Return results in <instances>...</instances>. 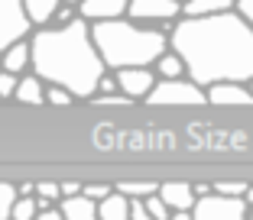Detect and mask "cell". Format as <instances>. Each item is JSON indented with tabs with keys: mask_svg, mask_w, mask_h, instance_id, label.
<instances>
[{
	"mask_svg": "<svg viewBox=\"0 0 253 220\" xmlns=\"http://www.w3.org/2000/svg\"><path fill=\"white\" fill-rule=\"evenodd\" d=\"M72 20H78V10H75L72 3H62V7L52 13V23H49V26H68Z\"/></svg>",
	"mask_w": 253,
	"mask_h": 220,
	"instance_id": "obj_27",
	"label": "cell"
},
{
	"mask_svg": "<svg viewBox=\"0 0 253 220\" xmlns=\"http://www.w3.org/2000/svg\"><path fill=\"white\" fill-rule=\"evenodd\" d=\"M16 201V184L0 182V220H10V207Z\"/></svg>",
	"mask_w": 253,
	"mask_h": 220,
	"instance_id": "obj_24",
	"label": "cell"
},
{
	"mask_svg": "<svg viewBox=\"0 0 253 220\" xmlns=\"http://www.w3.org/2000/svg\"><path fill=\"white\" fill-rule=\"evenodd\" d=\"M59 194L62 198H75V194H82V184L78 182H59Z\"/></svg>",
	"mask_w": 253,
	"mask_h": 220,
	"instance_id": "obj_31",
	"label": "cell"
},
{
	"mask_svg": "<svg viewBox=\"0 0 253 220\" xmlns=\"http://www.w3.org/2000/svg\"><path fill=\"white\" fill-rule=\"evenodd\" d=\"M75 97L68 94L65 88H59V84H45V94H42V104H49V107H68Z\"/></svg>",
	"mask_w": 253,
	"mask_h": 220,
	"instance_id": "obj_21",
	"label": "cell"
},
{
	"mask_svg": "<svg viewBox=\"0 0 253 220\" xmlns=\"http://www.w3.org/2000/svg\"><path fill=\"white\" fill-rule=\"evenodd\" d=\"M94 94H117V81H114L111 72L101 74V81H97V91H94Z\"/></svg>",
	"mask_w": 253,
	"mask_h": 220,
	"instance_id": "obj_29",
	"label": "cell"
},
{
	"mask_svg": "<svg viewBox=\"0 0 253 220\" xmlns=\"http://www.w3.org/2000/svg\"><path fill=\"white\" fill-rule=\"evenodd\" d=\"M36 214H39L36 198H16L10 207V220H36Z\"/></svg>",
	"mask_w": 253,
	"mask_h": 220,
	"instance_id": "obj_20",
	"label": "cell"
},
{
	"mask_svg": "<svg viewBox=\"0 0 253 220\" xmlns=\"http://www.w3.org/2000/svg\"><path fill=\"white\" fill-rule=\"evenodd\" d=\"M153 68H156L153 74H156V78H163V81H169V78H185V65H182V59L172 49H166L163 55L153 62Z\"/></svg>",
	"mask_w": 253,
	"mask_h": 220,
	"instance_id": "obj_18",
	"label": "cell"
},
{
	"mask_svg": "<svg viewBox=\"0 0 253 220\" xmlns=\"http://www.w3.org/2000/svg\"><path fill=\"white\" fill-rule=\"evenodd\" d=\"M205 97H208V104H217V107H250L253 104L247 84H231V81H224V84H208Z\"/></svg>",
	"mask_w": 253,
	"mask_h": 220,
	"instance_id": "obj_10",
	"label": "cell"
},
{
	"mask_svg": "<svg viewBox=\"0 0 253 220\" xmlns=\"http://www.w3.org/2000/svg\"><path fill=\"white\" fill-rule=\"evenodd\" d=\"M97 220H130V198L111 191L104 201H97Z\"/></svg>",
	"mask_w": 253,
	"mask_h": 220,
	"instance_id": "obj_17",
	"label": "cell"
},
{
	"mask_svg": "<svg viewBox=\"0 0 253 220\" xmlns=\"http://www.w3.org/2000/svg\"><path fill=\"white\" fill-rule=\"evenodd\" d=\"M247 204L240 198H224V194H205L195 198L192 207V220H244Z\"/></svg>",
	"mask_w": 253,
	"mask_h": 220,
	"instance_id": "obj_6",
	"label": "cell"
},
{
	"mask_svg": "<svg viewBox=\"0 0 253 220\" xmlns=\"http://www.w3.org/2000/svg\"><path fill=\"white\" fill-rule=\"evenodd\" d=\"M143 207H146V214L153 220H169V207L163 204V198H159V194H149V198H143Z\"/></svg>",
	"mask_w": 253,
	"mask_h": 220,
	"instance_id": "obj_23",
	"label": "cell"
},
{
	"mask_svg": "<svg viewBox=\"0 0 253 220\" xmlns=\"http://www.w3.org/2000/svg\"><path fill=\"white\" fill-rule=\"evenodd\" d=\"M30 33L33 26L23 13V0H0V52L20 39H30Z\"/></svg>",
	"mask_w": 253,
	"mask_h": 220,
	"instance_id": "obj_7",
	"label": "cell"
},
{
	"mask_svg": "<svg viewBox=\"0 0 253 220\" xmlns=\"http://www.w3.org/2000/svg\"><path fill=\"white\" fill-rule=\"evenodd\" d=\"M114 191H120V194L130 198V201H143V198H149V194H156L159 184L156 182H120V184H114Z\"/></svg>",
	"mask_w": 253,
	"mask_h": 220,
	"instance_id": "obj_19",
	"label": "cell"
},
{
	"mask_svg": "<svg viewBox=\"0 0 253 220\" xmlns=\"http://www.w3.org/2000/svg\"><path fill=\"white\" fill-rule=\"evenodd\" d=\"M156 194L163 198V204L169 211H192L195 207V191L185 182H166V184H159Z\"/></svg>",
	"mask_w": 253,
	"mask_h": 220,
	"instance_id": "obj_11",
	"label": "cell"
},
{
	"mask_svg": "<svg viewBox=\"0 0 253 220\" xmlns=\"http://www.w3.org/2000/svg\"><path fill=\"white\" fill-rule=\"evenodd\" d=\"M211 191H214V194H224V198H244L247 184L244 182H217V184H211Z\"/></svg>",
	"mask_w": 253,
	"mask_h": 220,
	"instance_id": "obj_25",
	"label": "cell"
},
{
	"mask_svg": "<svg viewBox=\"0 0 253 220\" xmlns=\"http://www.w3.org/2000/svg\"><path fill=\"white\" fill-rule=\"evenodd\" d=\"M237 0H182V16L185 20H201V16H217L234 10Z\"/></svg>",
	"mask_w": 253,
	"mask_h": 220,
	"instance_id": "obj_13",
	"label": "cell"
},
{
	"mask_svg": "<svg viewBox=\"0 0 253 220\" xmlns=\"http://www.w3.org/2000/svg\"><path fill=\"white\" fill-rule=\"evenodd\" d=\"M247 91H250V97H253V78H250V81H247Z\"/></svg>",
	"mask_w": 253,
	"mask_h": 220,
	"instance_id": "obj_39",
	"label": "cell"
},
{
	"mask_svg": "<svg viewBox=\"0 0 253 220\" xmlns=\"http://www.w3.org/2000/svg\"><path fill=\"white\" fill-rule=\"evenodd\" d=\"M91 42L107 72L120 68H153V62L169 49V33L156 26H140L126 16L91 23Z\"/></svg>",
	"mask_w": 253,
	"mask_h": 220,
	"instance_id": "obj_3",
	"label": "cell"
},
{
	"mask_svg": "<svg viewBox=\"0 0 253 220\" xmlns=\"http://www.w3.org/2000/svg\"><path fill=\"white\" fill-rule=\"evenodd\" d=\"M240 201H244L247 207H253V184H247V191H244V198H240Z\"/></svg>",
	"mask_w": 253,
	"mask_h": 220,
	"instance_id": "obj_37",
	"label": "cell"
},
{
	"mask_svg": "<svg viewBox=\"0 0 253 220\" xmlns=\"http://www.w3.org/2000/svg\"><path fill=\"white\" fill-rule=\"evenodd\" d=\"M111 191H114V184H82V194L88 201H94V204H97V201H104Z\"/></svg>",
	"mask_w": 253,
	"mask_h": 220,
	"instance_id": "obj_28",
	"label": "cell"
},
{
	"mask_svg": "<svg viewBox=\"0 0 253 220\" xmlns=\"http://www.w3.org/2000/svg\"><path fill=\"white\" fill-rule=\"evenodd\" d=\"M16 81H20V74H10L0 68V101H10L16 91Z\"/></svg>",
	"mask_w": 253,
	"mask_h": 220,
	"instance_id": "obj_26",
	"label": "cell"
},
{
	"mask_svg": "<svg viewBox=\"0 0 253 220\" xmlns=\"http://www.w3.org/2000/svg\"><path fill=\"white\" fill-rule=\"evenodd\" d=\"M33 198H42L49 204H59L62 194H59V182H36L33 184Z\"/></svg>",
	"mask_w": 253,
	"mask_h": 220,
	"instance_id": "obj_22",
	"label": "cell"
},
{
	"mask_svg": "<svg viewBox=\"0 0 253 220\" xmlns=\"http://www.w3.org/2000/svg\"><path fill=\"white\" fill-rule=\"evenodd\" d=\"M169 49L185 65L195 84H247L253 78V26L237 13L175 20L169 30Z\"/></svg>",
	"mask_w": 253,
	"mask_h": 220,
	"instance_id": "obj_1",
	"label": "cell"
},
{
	"mask_svg": "<svg viewBox=\"0 0 253 220\" xmlns=\"http://www.w3.org/2000/svg\"><path fill=\"white\" fill-rule=\"evenodd\" d=\"M30 72L42 84H59L75 101L94 97L97 81L107 72L94 42L91 23L82 16L68 26H42L30 33Z\"/></svg>",
	"mask_w": 253,
	"mask_h": 220,
	"instance_id": "obj_2",
	"label": "cell"
},
{
	"mask_svg": "<svg viewBox=\"0 0 253 220\" xmlns=\"http://www.w3.org/2000/svg\"><path fill=\"white\" fill-rule=\"evenodd\" d=\"M114 81L126 101H146V94L156 84V74H153V68H120V72H114Z\"/></svg>",
	"mask_w": 253,
	"mask_h": 220,
	"instance_id": "obj_8",
	"label": "cell"
},
{
	"mask_svg": "<svg viewBox=\"0 0 253 220\" xmlns=\"http://www.w3.org/2000/svg\"><path fill=\"white\" fill-rule=\"evenodd\" d=\"M169 220H192V211H172Z\"/></svg>",
	"mask_w": 253,
	"mask_h": 220,
	"instance_id": "obj_36",
	"label": "cell"
},
{
	"mask_svg": "<svg viewBox=\"0 0 253 220\" xmlns=\"http://www.w3.org/2000/svg\"><path fill=\"white\" fill-rule=\"evenodd\" d=\"M126 3L130 0H82L75 10L84 23H101V20H120L126 13Z\"/></svg>",
	"mask_w": 253,
	"mask_h": 220,
	"instance_id": "obj_9",
	"label": "cell"
},
{
	"mask_svg": "<svg viewBox=\"0 0 253 220\" xmlns=\"http://www.w3.org/2000/svg\"><path fill=\"white\" fill-rule=\"evenodd\" d=\"M16 198H33V182L16 184Z\"/></svg>",
	"mask_w": 253,
	"mask_h": 220,
	"instance_id": "obj_34",
	"label": "cell"
},
{
	"mask_svg": "<svg viewBox=\"0 0 253 220\" xmlns=\"http://www.w3.org/2000/svg\"><path fill=\"white\" fill-rule=\"evenodd\" d=\"M62 3H72V7H78V3H82V0H62Z\"/></svg>",
	"mask_w": 253,
	"mask_h": 220,
	"instance_id": "obj_40",
	"label": "cell"
},
{
	"mask_svg": "<svg viewBox=\"0 0 253 220\" xmlns=\"http://www.w3.org/2000/svg\"><path fill=\"white\" fill-rule=\"evenodd\" d=\"M146 104H156V107H201V104H208L205 97V88L195 84L192 78H156L153 91L146 94Z\"/></svg>",
	"mask_w": 253,
	"mask_h": 220,
	"instance_id": "obj_4",
	"label": "cell"
},
{
	"mask_svg": "<svg viewBox=\"0 0 253 220\" xmlns=\"http://www.w3.org/2000/svg\"><path fill=\"white\" fill-rule=\"evenodd\" d=\"M124 16L140 26H166L182 16V0H130Z\"/></svg>",
	"mask_w": 253,
	"mask_h": 220,
	"instance_id": "obj_5",
	"label": "cell"
},
{
	"mask_svg": "<svg viewBox=\"0 0 253 220\" xmlns=\"http://www.w3.org/2000/svg\"><path fill=\"white\" fill-rule=\"evenodd\" d=\"M130 220H153L143 207V201H130Z\"/></svg>",
	"mask_w": 253,
	"mask_h": 220,
	"instance_id": "obj_32",
	"label": "cell"
},
{
	"mask_svg": "<svg viewBox=\"0 0 253 220\" xmlns=\"http://www.w3.org/2000/svg\"><path fill=\"white\" fill-rule=\"evenodd\" d=\"M62 7V0H23V13L33 30H42L52 23V13Z\"/></svg>",
	"mask_w": 253,
	"mask_h": 220,
	"instance_id": "obj_15",
	"label": "cell"
},
{
	"mask_svg": "<svg viewBox=\"0 0 253 220\" xmlns=\"http://www.w3.org/2000/svg\"><path fill=\"white\" fill-rule=\"evenodd\" d=\"M0 68L10 74H26L30 72V39H20V42L7 45L0 52Z\"/></svg>",
	"mask_w": 253,
	"mask_h": 220,
	"instance_id": "obj_12",
	"label": "cell"
},
{
	"mask_svg": "<svg viewBox=\"0 0 253 220\" xmlns=\"http://www.w3.org/2000/svg\"><path fill=\"white\" fill-rule=\"evenodd\" d=\"M195 198H205V194H211V184H192Z\"/></svg>",
	"mask_w": 253,
	"mask_h": 220,
	"instance_id": "obj_35",
	"label": "cell"
},
{
	"mask_svg": "<svg viewBox=\"0 0 253 220\" xmlns=\"http://www.w3.org/2000/svg\"><path fill=\"white\" fill-rule=\"evenodd\" d=\"M244 220H253V207H247V214H244Z\"/></svg>",
	"mask_w": 253,
	"mask_h": 220,
	"instance_id": "obj_38",
	"label": "cell"
},
{
	"mask_svg": "<svg viewBox=\"0 0 253 220\" xmlns=\"http://www.w3.org/2000/svg\"><path fill=\"white\" fill-rule=\"evenodd\" d=\"M234 10H237V13L253 26V0H237V3H234Z\"/></svg>",
	"mask_w": 253,
	"mask_h": 220,
	"instance_id": "obj_30",
	"label": "cell"
},
{
	"mask_svg": "<svg viewBox=\"0 0 253 220\" xmlns=\"http://www.w3.org/2000/svg\"><path fill=\"white\" fill-rule=\"evenodd\" d=\"M62 220H97V204L88 201L84 194H75V198H62L59 204Z\"/></svg>",
	"mask_w": 253,
	"mask_h": 220,
	"instance_id": "obj_14",
	"label": "cell"
},
{
	"mask_svg": "<svg viewBox=\"0 0 253 220\" xmlns=\"http://www.w3.org/2000/svg\"><path fill=\"white\" fill-rule=\"evenodd\" d=\"M42 94H45V84L36 78V74H33V72L20 74V81H16V91H13V101L30 104V107H39V104H42Z\"/></svg>",
	"mask_w": 253,
	"mask_h": 220,
	"instance_id": "obj_16",
	"label": "cell"
},
{
	"mask_svg": "<svg viewBox=\"0 0 253 220\" xmlns=\"http://www.w3.org/2000/svg\"><path fill=\"white\" fill-rule=\"evenodd\" d=\"M36 220H62V214H59V207H49V211H39Z\"/></svg>",
	"mask_w": 253,
	"mask_h": 220,
	"instance_id": "obj_33",
	"label": "cell"
}]
</instances>
